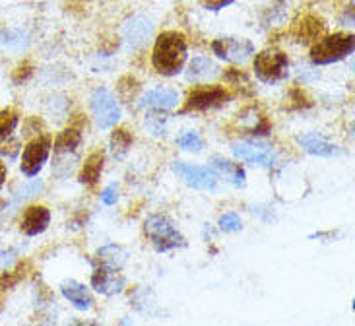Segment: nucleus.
Instances as JSON below:
<instances>
[{"label": "nucleus", "mask_w": 355, "mask_h": 326, "mask_svg": "<svg viewBox=\"0 0 355 326\" xmlns=\"http://www.w3.org/2000/svg\"><path fill=\"white\" fill-rule=\"evenodd\" d=\"M187 60V41L179 31H164L155 39L152 65L164 76H175Z\"/></svg>", "instance_id": "obj_1"}, {"label": "nucleus", "mask_w": 355, "mask_h": 326, "mask_svg": "<svg viewBox=\"0 0 355 326\" xmlns=\"http://www.w3.org/2000/svg\"><path fill=\"white\" fill-rule=\"evenodd\" d=\"M144 233L157 252H167L184 247V237L175 223L164 214H154L144 221Z\"/></svg>", "instance_id": "obj_2"}, {"label": "nucleus", "mask_w": 355, "mask_h": 326, "mask_svg": "<svg viewBox=\"0 0 355 326\" xmlns=\"http://www.w3.org/2000/svg\"><path fill=\"white\" fill-rule=\"evenodd\" d=\"M289 60L279 49H264L254 58V74L264 84H278L288 78Z\"/></svg>", "instance_id": "obj_3"}, {"label": "nucleus", "mask_w": 355, "mask_h": 326, "mask_svg": "<svg viewBox=\"0 0 355 326\" xmlns=\"http://www.w3.org/2000/svg\"><path fill=\"white\" fill-rule=\"evenodd\" d=\"M354 53V35H344V33H334L328 37L320 39L317 45L311 51V60L313 65H332L347 55Z\"/></svg>", "instance_id": "obj_4"}, {"label": "nucleus", "mask_w": 355, "mask_h": 326, "mask_svg": "<svg viewBox=\"0 0 355 326\" xmlns=\"http://www.w3.org/2000/svg\"><path fill=\"white\" fill-rule=\"evenodd\" d=\"M92 113L99 128H111L121 119V107L107 87H97L92 94Z\"/></svg>", "instance_id": "obj_5"}, {"label": "nucleus", "mask_w": 355, "mask_h": 326, "mask_svg": "<svg viewBox=\"0 0 355 326\" xmlns=\"http://www.w3.org/2000/svg\"><path fill=\"white\" fill-rule=\"evenodd\" d=\"M230 92L221 86H202L194 87L181 113H191V111H208V109H216L221 107L227 99H230Z\"/></svg>", "instance_id": "obj_6"}, {"label": "nucleus", "mask_w": 355, "mask_h": 326, "mask_svg": "<svg viewBox=\"0 0 355 326\" xmlns=\"http://www.w3.org/2000/svg\"><path fill=\"white\" fill-rule=\"evenodd\" d=\"M51 154V138L49 136H37L29 140L24 152H21V173L26 177H35L43 169V165Z\"/></svg>", "instance_id": "obj_7"}, {"label": "nucleus", "mask_w": 355, "mask_h": 326, "mask_svg": "<svg viewBox=\"0 0 355 326\" xmlns=\"http://www.w3.org/2000/svg\"><path fill=\"white\" fill-rule=\"evenodd\" d=\"M175 175L187 182L192 189H200V191H214L218 187V175L210 167H202V165H192V163L175 162L173 165Z\"/></svg>", "instance_id": "obj_8"}, {"label": "nucleus", "mask_w": 355, "mask_h": 326, "mask_svg": "<svg viewBox=\"0 0 355 326\" xmlns=\"http://www.w3.org/2000/svg\"><path fill=\"white\" fill-rule=\"evenodd\" d=\"M233 154L239 157L241 162L254 163L262 167H272L276 162V155L268 146L257 142V140H241L233 144Z\"/></svg>", "instance_id": "obj_9"}, {"label": "nucleus", "mask_w": 355, "mask_h": 326, "mask_svg": "<svg viewBox=\"0 0 355 326\" xmlns=\"http://www.w3.org/2000/svg\"><path fill=\"white\" fill-rule=\"evenodd\" d=\"M211 51L227 62H245L254 53V47L247 39L221 37L211 43Z\"/></svg>", "instance_id": "obj_10"}, {"label": "nucleus", "mask_w": 355, "mask_h": 326, "mask_svg": "<svg viewBox=\"0 0 355 326\" xmlns=\"http://www.w3.org/2000/svg\"><path fill=\"white\" fill-rule=\"evenodd\" d=\"M125 284L126 280L121 274V270L107 268V266L96 264V270L92 274V288L96 291L103 293V295H115V293L123 291Z\"/></svg>", "instance_id": "obj_11"}, {"label": "nucleus", "mask_w": 355, "mask_h": 326, "mask_svg": "<svg viewBox=\"0 0 355 326\" xmlns=\"http://www.w3.org/2000/svg\"><path fill=\"white\" fill-rule=\"evenodd\" d=\"M51 223V212L45 206H29L24 212L21 221H19V230L24 231L29 237H35L39 233L47 230Z\"/></svg>", "instance_id": "obj_12"}, {"label": "nucleus", "mask_w": 355, "mask_h": 326, "mask_svg": "<svg viewBox=\"0 0 355 326\" xmlns=\"http://www.w3.org/2000/svg\"><path fill=\"white\" fill-rule=\"evenodd\" d=\"M154 31V24L150 19L142 18V16H136V18L128 19L125 26V39L126 43L132 49H138L144 45L148 37L152 35Z\"/></svg>", "instance_id": "obj_13"}, {"label": "nucleus", "mask_w": 355, "mask_h": 326, "mask_svg": "<svg viewBox=\"0 0 355 326\" xmlns=\"http://www.w3.org/2000/svg\"><path fill=\"white\" fill-rule=\"evenodd\" d=\"M177 103H179V94L175 89L157 87V89H152V92L146 94L142 107L144 109H155V111H169V109H175Z\"/></svg>", "instance_id": "obj_14"}, {"label": "nucleus", "mask_w": 355, "mask_h": 326, "mask_svg": "<svg viewBox=\"0 0 355 326\" xmlns=\"http://www.w3.org/2000/svg\"><path fill=\"white\" fill-rule=\"evenodd\" d=\"M60 291H62V295L74 305L80 311H87V309L94 307V298H92V293H89V289L86 286H82V284H78L74 280H67V282H62V286H60Z\"/></svg>", "instance_id": "obj_15"}, {"label": "nucleus", "mask_w": 355, "mask_h": 326, "mask_svg": "<svg viewBox=\"0 0 355 326\" xmlns=\"http://www.w3.org/2000/svg\"><path fill=\"white\" fill-rule=\"evenodd\" d=\"M324 28H327V24L322 22L317 16H313V14H309L303 19H299L297 24H295V29H293V33H295V37L301 41V43H309V41H315L318 39L322 33H324Z\"/></svg>", "instance_id": "obj_16"}, {"label": "nucleus", "mask_w": 355, "mask_h": 326, "mask_svg": "<svg viewBox=\"0 0 355 326\" xmlns=\"http://www.w3.org/2000/svg\"><path fill=\"white\" fill-rule=\"evenodd\" d=\"M211 167L216 169L218 173H221L231 185H235V187H243L245 185V169L241 167V163L230 162V160H225V157H220V155H214L210 160Z\"/></svg>", "instance_id": "obj_17"}, {"label": "nucleus", "mask_w": 355, "mask_h": 326, "mask_svg": "<svg viewBox=\"0 0 355 326\" xmlns=\"http://www.w3.org/2000/svg\"><path fill=\"white\" fill-rule=\"evenodd\" d=\"M299 144L307 150L309 154L320 155V157H330V155L338 154V148L334 144H330L327 138H322L317 132H309V135L299 138Z\"/></svg>", "instance_id": "obj_18"}, {"label": "nucleus", "mask_w": 355, "mask_h": 326, "mask_svg": "<svg viewBox=\"0 0 355 326\" xmlns=\"http://www.w3.org/2000/svg\"><path fill=\"white\" fill-rule=\"evenodd\" d=\"M103 163H105V155L103 152H94V154L87 155L86 163L82 167V173H80V182L82 185H87V187H94L99 177H101V171H103Z\"/></svg>", "instance_id": "obj_19"}, {"label": "nucleus", "mask_w": 355, "mask_h": 326, "mask_svg": "<svg viewBox=\"0 0 355 326\" xmlns=\"http://www.w3.org/2000/svg\"><path fill=\"white\" fill-rule=\"evenodd\" d=\"M218 65L210 60L208 57H196L191 62V67H189V72H187V78L191 80V82H204V80H208V78L216 76L218 74Z\"/></svg>", "instance_id": "obj_20"}, {"label": "nucleus", "mask_w": 355, "mask_h": 326, "mask_svg": "<svg viewBox=\"0 0 355 326\" xmlns=\"http://www.w3.org/2000/svg\"><path fill=\"white\" fill-rule=\"evenodd\" d=\"M126 260V252L121 247L116 245H107L103 249L97 250L96 255V264H101V266H107V268H115L121 270Z\"/></svg>", "instance_id": "obj_21"}, {"label": "nucleus", "mask_w": 355, "mask_h": 326, "mask_svg": "<svg viewBox=\"0 0 355 326\" xmlns=\"http://www.w3.org/2000/svg\"><path fill=\"white\" fill-rule=\"evenodd\" d=\"M80 144H82V135H80V130L68 126V128H64V130L57 136V140H55V152H57L58 155L70 154V152H76Z\"/></svg>", "instance_id": "obj_22"}, {"label": "nucleus", "mask_w": 355, "mask_h": 326, "mask_svg": "<svg viewBox=\"0 0 355 326\" xmlns=\"http://www.w3.org/2000/svg\"><path fill=\"white\" fill-rule=\"evenodd\" d=\"M132 142H135V138L126 128H116L111 136V152L115 154V157H123L130 150Z\"/></svg>", "instance_id": "obj_23"}, {"label": "nucleus", "mask_w": 355, "mask_h": 326, "mask_svg": "<svg viewBox=\"0 0 355 326\" xmlns=\"http://www.w3.org/2000/svg\"><path fill=\"white\" fill-rule=\"evenodd\" d=\"M19 123V115L14 109H2L0 111V144L6 142L12 132L16 130Z\"/></svg>", "instance_id": "obj_24"}, {"label": "nucleus", "mask_w": 355, "mask_h": 326, "mask_svg": "<svg viewBox=\"0 0 355 326\" xmlns=\"http://www.w3.org/2000/svg\"><path fill=\"white\" fill-rule=\"evenodd\" d=\"M177 146L182 148V150H187V152H202L204 150V140H202L198 132L187 130V132H182L177 138Z\"/></svg>", "instance_id": "obj_25"}, {"label": "nucleus", "mask_w": 355, "mask_h": 326, "mask_svg": "<svg viewBox=\"0 0 355 326\" xmlns=\"http://www.w3.org/2000/svg\"><path fill=\"white\" fill-rule=\"evenodd\" d=\"M43 191V182L41 181H33L28 182L26 187H21L16 194H14V200H12V206H19L24 200H28L31 196H35L39 192Z\"/></svg>", "instance_id": "obj_26"}, {"label": "nucleus", "mask_w": 355, "mask_h": 326, "mask_svg": "<svg viewBox=\"0 0 355 326\" xmlns=\"http://www.w3.org/2000/svg\"><path fill=\"white\" fill-rule=\"evenodd\" d=\"M138 89H140V86H138V82H136V78L132 76H125L121 78V82H119V94H121V97L123 99H135V96L138 94Z\"/></svg>", "instance_id": "obj_27"}, {"label": "nucleus", "mask_w": 355, "mask_h": 326, "mask_svg": "<svg viewBox=\"0 0 355 326\" xmlns=\"http://www.w3.org/2000/svg\"><path fill=\"white\" fill-rule=\"evenodd\" d=\"M220 230L225 231V233H233V231H239L243 228V221H241L239 214H235V212H227V214H223L220 218Z\"/></svg>", "instance_id": "obj_28"}, {"label": "nucleus", "mask_w": 355, "mask_h": 326, "mask_svg": "<svg viewBox=\"0 0 355 326\" xmlns=\"http://www.w3.org/2000/svg\"><path fill=\"white\" fill-rule=\"evenodd\" d=\"M289 99H291V103H289V109H303V107L311 105V101H309V97L301 92V89H291V94H289Z\"/></svg>", "instance_id": "obj_29"}, {"label": "nucleus", "mask_w": 355, "mask_h": 326, "mask_svg": "<svg viewBox=\"0 0 355 326\" xmlns=\"http://www.w3.org/2000/svg\"><path fill=\"white\" fill-rule=\"evenodd\" d=\"M19 280H21V272L16 270V272H4L0 276V289H10L12 286H16Z\"/></svg>", "instance_id": "obj_30"}, {"label": "nucleus", "mask_w": 355, "mask_h": 326, "mask_svg": "<svg viewBox=\"0 0 355 326\" xmlns=\"http://www.w3.org/2000/svg\"><path fill=\"white\" fill-rule=\"evenodd\" d=\"M101 200L105 206H113L119 200V187L116 185H109L105 191L101 192Z\"/></svg>", "instance_id": "obj_31"}, {"label": "nucleus", "mask_w": 355, "mask_h": 326, "mask_svg": "<svg viewBox=\"0 0 355 326\" xmlns=\"http://www.w3.org/2000/svg\"><path fill=\"white\" fill-rule=\"evenodd\" d=\"M31 74H33V68H31V65L24 62V65H19L18 70L14 72V82H24V80H28Z\"/></svg>", "instance_id": "obj_32"}, {"label": "nucleus", "mask_w": 355, "mask_h": 326, "mask_svg": "<svg viewBox=\"0 0 355 326\" xmlns=\"http://www.w3.org/2000/svg\"><path fill=\"white\" fill-rule=\"evenodd\" d=\"M200 2L206 10H221L230 6L233 0H200Z\"/></svg>", "instance_id": "obj_33"}, {"label": "nucleus", "mask_w": 355, "mask_h": 326, "mask_svg": "<svg viewBox=\"0 0 355 326\" xmlns=\"http://www.w3.org/2000/svg\"><path fill=\"white\" fill-rule=\"evenodd\" d=\"M6 175H8L6 163L0 162V189H2V185H4V181H6Z\"/></svg>", "instance_id": "obj_34"}]
</instances>
